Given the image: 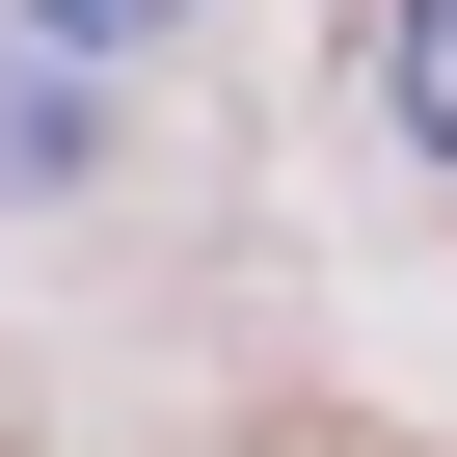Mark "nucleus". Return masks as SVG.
Masks as SVG:
<instances>
[{
	"label": "nucleus",
	"instance_id": "1",
	"mask_svg": "<svg viewBox=\"0 0 457 457\" xmlns=\"http://www.w3.org/2000/svg\"><path fill=\"white\" fill-rule=\"evenodd\" d=\"M0 188H81V54L0 28Z\"/></svg>",
	"mask_w": 457,
	"mask_h": 457
},
{
	"label": "nucleus",
	"instance_id": "3",
	"mask_svg": "<svg viewBox=\"0 0 457 457\" xmlns=\"http://www.w3.org/2000/svg\"><path fill=\"white\" fill-rule=\"evenodd\" d=\"M28 28H54V54H162L188 0H28Z\"/></svg>",
	"mask_w": 457,
	"mask_h": 457
},
{
	"label": "nucleus",
	"instance_id": "2",
	"mask_svg": "<svg viewBox=\"0 0 457 457\" xmlns=\"http://www.w3.org/2000/svg\"><path fill=\"white\" fill-rule=\"evenodd\" d=\"M377 81H403V162L457 188V0H403V28H377Z\"/></svg>",
	"mask_w": 457,
	"mask_h": 457
}]
</instances>
